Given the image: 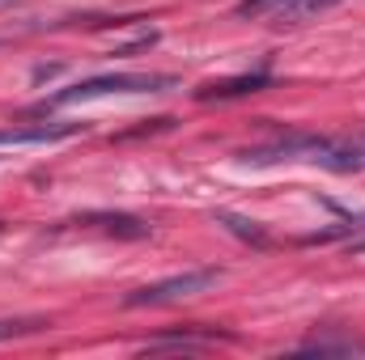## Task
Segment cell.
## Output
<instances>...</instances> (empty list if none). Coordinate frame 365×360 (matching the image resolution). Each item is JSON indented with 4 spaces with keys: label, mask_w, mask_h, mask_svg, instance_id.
<instances>
[{
    "label": "cell",
    "mask_w": 365,
    "mask_h": 360,
    "mask_svg": "<svg viewBox=\"0 0 365 360\" xmlns=\"http://www.w3.org/2000/svg\"><path fill=\"white\" fill-rule=\"evenodd\" d=\"M179 81L166 77V73H106V77H90V81H77L68 90L51 93L43 102L47 106H73V102H90V97H106V93H166L175 90Z\"/></svg>",
    "instance_id": "6da1fadb"
},
{
    "label": "cell",
    "mask_w": 365,
    "mask_h": 360,
    "mask_svg": "<svg viewBox=\"0 0 365 360\" xmlns=\"http://www.w3.org/2000/svg\"><path fill=\"white\" fill-rule=\"evenodd\" d=\"M217 280H221V271H217V268L182 271V275H170V280H158V284H145V288L128 292V297H123V305H128V309H140V305H170V301H187V297L208 292Z\"/></svg>",
    "instance_id": "7a4b0ae2"
},
{
    "label": "cell",
    "mask_w": 365,
    "mask_h": 360,
    "mask_svg": "<svg viewBox=\"0 0 365 360\" xmlns=\"http://www.w3.org/2000/svg\"><path fill=\"white\" fill-rule=\"evenodd\" d=\"M336 4L340 0H242L234 9V17H242V21H310Z\"/></svg>",
    "instance_id": "3957f363"
},
{
    "label": "cell",
    "mask_w": 365,
    "mask_h": 360,
    "mask_svg": "<svg viewBox=\"0 0 365 360\" xmlns=\"http://www.w3.org/2000/svg\"><path fill=\"white\" fill-rule=\"evenodd\" d=\"M81 123H34V127H0V144H56L77 136Z\"/></svg>",
    "instance_id": "277c9868"
},
{
    "label": "cell",
    "mask_w": 365,
    "mask_h": 360,
    "mask_svg": "<svg viewBox=\"0 0 365 360\" xmlns=\"http://www.w3.org/2000/svg\"><path fill=\"white\" fill-rule=\"evenodd\" d=\"M264 85H272L268 73H242V77H225V81L200 85L195 97H200V102H212V97H242V93H255V90H264Z\"/></svg>",
    "instance_id": "5b68a950"
},
{
    "label": "cell",
    "mask_w": 365,
    "mask_h": 360,
    "mask_svg": "<svg viewBox=\"0 0 365 360\" xmlns=\"http://www.w3.org/2000/svg\"><path fill=\"white\" fill-rule=\"evenodd\" d=\"M77 225H102L115 238H149V225L128 212H86V216H77Z\"/></svg>",
    "instance_id": "8992f818"
},
{
    "label": "cell",
    "mask_w": 365,
    "mask_h": 360,
    "mask_svg": "<svg viewBox=\"0 0 365 360\" xmlns=\"http://www.w3.org/2000/svg\"><path fill=\"white\" fill-rule=\"evenodd\" d=\"M302 352H319V356H365V344L353 335H314L302 344Z\"/></svg>",
    "instance_id": "52a82bcc"
},
{
    "label": "cell",
    "mask_w": 365,
    "mask_h": 360,
    "mask_svg": "<svg viewBox=\"0 0 365 360\" xmlns=\"http://www.w3.org/2000/svg\"><path fill=\"white\" fill-rule=\"evenodd\" d=\"M212 344L217 335H166V339H149L145 352H204Z\"/></svg>",
    "instance_id": "ba28073f"
},
{
    "label": "cell",
    "mask_w": 365,
    "mask_h": 360,
    "mask_svg": "<svg viewBox=\"0 0 365 360\" xmlns=\"http://www.w3.org/2000/svg\"><path fill=\"white\" fill-rule=\"evenodd\" d=\"M217 225H225V229H230L234 238H242V242H251V246H259V250L268 246V233H264V229H259L255 221L238 216V212H225V208H221V212H217Z\"/></svg>",
    "instance_id": "9c48e42d"
},
{
    "label": "cell",
    "mask_w": 365,
    "mask_h": 360,
    "mask_svg": "<svg viewBox=\"0 0 365 360\" xmlns=\"http://www.w3.org/2000/svg\"><path fill=\"white\" fill-rule=\"evenodd\" d=\"M47 327V318H0V344L9 339H26V335H38Z\"/></svg>",
    "instance_id": "30bf717a"
},
{
    "label": "cell",
    "mask_w": 365,
    "mask_h": 360,
    "mask_svg": "<svg viewBox=\"0 0 365 360\" xmlns=\"http://www.w3.org/2000/svg\"><path fill=\"white\" fill-rule=\"evenodd\" d=\"M344 250H349L353 259H365V233H361V238H349V246H344Z\"/></svg>",
    "instance_id": "8fae6325"
}]
</instances>
